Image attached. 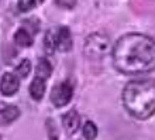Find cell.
<instances>
[{"instance_id": "1", "label": "cell", "mask_w": 155, "mask_h": 140, "mask_svg": "<svg viewBox=\"0 0 155 140\" xmlns=\"http://www.w3.org/2000/svg\"><path fill=\"white\" fill-rule=\"evenodd\" d=\"M111 55L123 74H145L155 70V40L145 34H126L117 40Z\"/></svg>"}, {"instance_id": "2", "label": "cell", "mask_w": 155, "mask_h": 140, "mask_svg": "<svg viewBox=\"0 0 155 140\" xmlns=\"http://www.w3.org/2000/svg\"><path fill=\"white\" fill-rule=\"evenodd\" d=\"M123 105L131 116L148 119L155 113V79L131 81L123 89Z\"/></svg>"}, {"instance_id": "3", "label": "cell", "mask_w": 155, "mask_h": 140, "mask_svg": "<svg viewBox=\"0 0 155 140\" xmlns=\"http://www.w3.org/2000/svg\"><path fill=\"white\" fill-rule=\"evenodd\" d=\"M85 54L90 58H102L110 51V40L102 33H93L85 40Z\"/></svg>"}, {"instance_id": "4", "label": "cell", "mask_w": 155, "mask_h": 140, "mask_svg": "<svg viewBox=\"0 0 155 140\" xmlns=\"http://www.w3.org/2000/svg\"><path fill=\"white\" fill-rule=\"evenodd\" d=\"M72 95H74L72 85L69 82H61L54 87L52 92H51V102L57 108H62L71 102Z\"/></svg>"}, {"instance_id": "5", "label": "cell", "mask_w": 155, "mask_h": 140, "mask_svg": "<svg viewBox=\"0 0 155 140\" xmlns=\"http://www.w3.org/2000/svg\"><path fill=\"white\" fill-rule=\"evenodd\" d=\"M18 87H20V79L14 74L6 72V74L2 77V81H0V92H2L4 96H12V95H14L18 91Z\"/></svg>"}, {"instance_id": "6", "label": "cell", "mask_w": 155, "mask_h": 140, "mask_svg": "<svg viewBox=\"0 0 155 140\" xmlns=\"http://www.w3.org/2000/svg\"><path fill=\"white\" fill-rule=\"evenodd\" d=\"M62 123H64V129L66 130V133L71 136L78 132V129L81 126V118L78 115V112L72 109L62 116Z\"/></svg>"}, {"instance_id": "7", "label": "cell", "mask_w": 155, "mask_h": 140, "mask_svg": "<svg viewBox=\"0 0 155 140\" xmlns=\"http://www.w3.org/2000/svg\"><path fill=\"white\" fill-rule=\"evenodd\" d=\"M72 48V36L68 27H59L57 33V50L69 51Z\"/></svg>"}, {"instance_id": "8", "label": "cell", "mask_w": 155, "mask_h": 140, "mask_svg": "<svg viewBox=\"0 0 155 140\" xmlns=\"http://www.w3.org/2000/svg\"><path fill=\"white\" fill-rule=\"evenodd\" d=\"M18 116H20V111L17 106L0 103V122L2 123H10L13 120H16Z\"/></svg>"}, {"instance_id": "9", "label": "cell", "mask_w": 155, "mask_h": 140, "mask_svg": "<svg viewBox=\"0 0 155 140\" xmlns=\"http://www.w3.org/2000/svg\"><path fill=\"white\" fill-rule=\"evenodd\" d=\"M44 94H45V79L35 77L34 81L31 82V85H30V95L35 101H41L44 98Z\"/></svg>"}, {"instance_id": "10", "label": "cell", "mask_w": 155, "mask_h": 140, "mask_svg": "<svg viewBox=\"0 0 155 140\" xmlns=\"http://www.w3.org/2000/svg\"><path fill=\"white\" fill-rule=\"evenodd\" d=\"M52 74V67L47 60H40L37 64V68H35V77L41 79H48Z\"/></svg>"}, {"instance_id": "11", "label": "cell", "mask_w": 155, "mask_h": 140, "mask_svg": "<svg viewBox=\"0 0 155 140\" xmlns=\"http://www.w3.org/2000/svg\"><path fill=\"white\" fill-rule=\"evenodd\" d=\"M57 33H58V29H51L47 31L44 37V47L47 50L48 54H52L55 50H57Z\"/></svg>"}, {"instance_id": "12", "label": "cell", "mask_w": 155, "mask_h": 140, "mask_svg": "<svg viewBox=\"0 0 155 140\" xmlns=\"http://www.w3.org/2000/svg\"><path fill=\"white\" fill-rule=\"evenodd\" d=\"M14 41L20 47H30L33 44V37H31V34L28 31L20 29L17 30V33L14 34Z\"/></svg>"}, {"instance_id": "13", "label": "cell", "mask_w": 155, "mask_h": 140, "mask_svg": "<svg viewBox=\"0 0 155 140\" xmlns=\"http://www.w3.org/2000/svg\"><path fill=\"white\" fill-rule=\"evenodd\" d=\"M83 136L87 140H94L97 136V128L93 122H86V125L83 126Z\"/></svg>"}, {"instance_id": "14", "label": "cell", "mask_w": 155, "mask_h": 140, "mask_svg": "<svg viewBox=\"0 0 155 140\" xmlns=\"http://www.w3.org/2000/svg\"><path fill=\"white\" fill-rule=\"evenodd\" d=\"M44 0H20L18 2V10L20 12H30L31 9L37 7Z\"/></svg>"}, {"instance_id": "15", "label": "cell", "mask_w": 155, "mask_h": 140, "mask_svg": "<svg viewBox=\"0 0 155 140\" xmlns=\"http://www.w3.org/2000/svg\"><path fill=\"white\" fill-rule=\"evenodd\" d=\"M16 72L18 75V78H25L31 72V64H30L28 60H23L16 68Z\"/></svg>"}, {"instance_id": "16", "label": "cell", "mask_w": 155, "mask_h": 140, "mask_svg": "<svg viewBox=\"0 0 155 140\" xmlns=\"http://www.w3.org/2000/svg\"><path fill=\"white\" fill-rule=\"evenodd\" d=\"M78 0H57V4L59 7L62 9H66V10H69V9H74L76 6Z\"/></svg>"}, {"instance_id": "17", "label": "cell", "mask_w": 155, "mask_h": 140, "mask_svg": "<svg viewBox=\"0 0 155 140\" xmlns=\"http://www.w3.org/2000/svg\"><path fill=\"white\" fill-rule=\"evenodd\" d=\"M47 128H48L49 139H51V140H58L57 129H52V122H51V120H48V122H47Z\"/></svg>"}]
</instances>
